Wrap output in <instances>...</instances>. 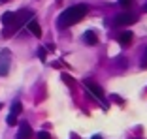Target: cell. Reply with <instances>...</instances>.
<instances>
[{
	"mask_svg": "<svg viewBox=\"0 0 147 139\" xmlns=\"http://www.w3.org/2000/svg\"><path fill=\"white\" fill-rule=\"evenodd\" d=\"M32 128L28 122H23L21 126H19V132H17V137L15 139H32Z\"/></svg>",
	"mask_w": 147,
	"mask_h": 139,
	"instance_id": "5",
	"label": "cell"
},
{
	"mask_svg": "<svg viewBox=\"0 0 147 139\" xmlns=\"http://www.w3.org/2000/svg\"><path fill=\"white\" fill-rule=\"evenodd\" d=\"M21 102H13V105H11V115H15V117H17L19 113H21Z\"/></svg>",
	"mask_w": 147,
	"mask_h": 139,
	"instance_id": "11",
	"label": "cell"
},
{
	"mask_svg": "<svg viewBox=\"0 0 147 139\" xmlns=\"http://www.w3.org/2000/svg\"><path fill=\"white\" fill-rule=\"evenodd\" d=\"M15 122H17V117H15V115H11V113H9V115H8V124H9V126H13Z\"/></svg>",
	"mask_w": 147,
	"mask_h": 139,
	"instance_id": "13",
	"label": "cell"
},
{
	"mask_svg": "<svg viewBox=\"0 0 147 139\" xmlns=\"http://www.w3.org/2000/svg\"><path fill=\"white\" fill-rule=\"evenodd\" d=\"M62 79H64L66 83H70V85H74V79H72V77H68V75H62Z\"/></svg>",
	"mask_w": 147,
	"mask_h": 139,
	"instance_id": "16",
	"label": "cell"
},
{
	"mask_svg": "<svg viewBox=\"0 0 147 139\" xmlns=\"http://www.w3.org/2000/svg\"><path fill=\"white\" fill-rule=\"evenodd\" d=\"M132 38H134V34L130 30H125L119 34V41H121V45H130L132 43Z\"/></svg>",
	"mask_w": 147,
	"mask_h": 139,
	"instance_id": "7",
	"label": "cell"
},
{
	"mask_svg": "<svg viewBox=\"0 0 147 139\" xmlns=\"http://www.w3.org/2000/svg\"><path fill=\"white\" fill-rule=\"evenodd\" d=\"M87 11H89V6L87 4H76V6H72V8L64 9V11L59 15L57 25H59V28H68V26H72V25L81 21L87 15Z\"/></svg>",
	"mask_w": 147,
	"mask_h": 139,
	"instance_id": "1",
	"label": "cell"
},
{
	"mask_svg": "<svg viewBox=\"0 0 147 139\" xmlns=\"http://www.w3.org/2000/svg\"><path fill=\"white\" fill-rule=\"evenodd\" d=\"M28 30L32 32V34L36 36V38H40V36H42V28H40V25H38V21H34V19H30V21H28Z\"/></svg>",
	"mask_w": 147,
	"mask_h": 139,
	"instance_id": "8",
	"label": "cell"
},
{
	"mask_svg": "<svg viewBox=\"0 0 147 139\" xmlns=\"http://www.w3.org/2000/svg\"><path fill=\"white\" fill-rule=\"evenodd\" d=\"M83 39H85V41H87L89 45H94L96 41H98V38H96V34H94L92 30H87L85 34H83Z\"/></svg>",
	"mask_w": 147,
	"mask_h": 139,
	"instance_id": "9",
	"label": "cell"
},
{
	"mask_svg": "<svg viewBox=\"0 0 147 139\" xmlns=\"http://www.w3.org/2000/svg\"><path fill=\"white\" fill-rule=\"evenodd\" d=\"M32 19V11L30 9H21V11H15L13 13V19L8 26H6L4 30V36H11L13 32H17L21 28V25H25L26 21H30Z\"/></svg>",
	"mask_w": 147,
	"mask_h": 139,
	"instance_id": "2",
	"label": "cell"
},
{
	"mask_svg": "<svg viewBox=\"0 0 147 139\" xmlns=\"http://www.w3.org/2000/svg\"><path fill=\"white\" fill-rule=\"evenodd\" d=\"M85 85H87V88H89V92H92V94L96 96V98H104V90H102V87H98L96 83H92V81H85Z\"/></svg>",
	"mask_w": 147,
	"mask_h": 139,
	"instance_id": "6",
	"label": "cell"
},
{
	"mask_svg": "<svg viewBox=\"0 0 147 139\" xmlns=\"http://www.w3.org/2000/svg\"><path fill=\"white\" fill-rule=\"evenodd\" d=\"M136 21H138V17H136L134 13L123 11L115 17V26H128V25H134Z\"/></svg>",
	"mask_w": 147,
	"mask_h": 139,
	"instance_id": "3",
	"label": "cell"
},
{
	"mask_svg": "<svg viewBox=\"0 0 147 139\" xmlns=\"http://www.w3.org/2000/svg\"><path fill=\"white\" fill-rule=\"evenodd\" d=\"M13 13H15V11H8V13H4V15H2V23H4L6 26H8L9 23H11V19H13Z\"/></svg>",
	"mask_w": 147,
	"mask_h": 139,
	"instance_id": "10",
	"label": "cell"
},
{
	"mask_svg": "<svg viewBox=\"0 0 147 139\" xmlns=\"http://www.w3.org/2000/svg\"><path fill=\"white\" fill-rule=\"evenodd\" d=\"M145 57H147V53H145Z\"/></svg>",
	"mask_w": 147,
	"mask_h": 139,
	"instance_id": "20",
	"label": "cell"
},
{
	"mask_svg": "<svg viewBox=\"0 0 147 139\" xmlns=\"http://www.w3.org/2000/svg\"><path fill=\"white\" fill-rule=\"evenodd\" d=\"M8 72H9V51L4 49L2 51V57H0V77L8 75Z\"/></svg>",
	"mask_w": 147,
	"mask_h": 139,
	"instance_id": "4",
	"label": "cell"
},
{
	"mask_svg": "<svg viewBox=\"0 0 147 139\" xmlns=\"http://www.w3.org/2000/svg\"><path fill=\"white\" fill-rule=\"evenodd\" d=\"M145 11H147V4H145Z\"/></svg>",
	"mask_w": 147,
	"mask_h": 139,
	"instance_id": "18",
	"label": "cell"
},
{
	"mask_svg": "<svg viewBox=\"0 0 147 139\" xmlns=\"http://www.w3.org/2000/svg\"><path fill=\"white\" fill-rule=\"evenodd\" d=\"M119 4H121L125 9H128L130 6H132V0H119Z\"/></svg>",
	"mask_w": 147,
	"mask_h": 139,
	"instance_id": "12",
	"label": "cell"
},
{
	"mask_svg": "<svg viewBox=\"0 0 147 139\" xmlns=\"http://www.w3.org/2000/svg\"><path fill=\"white\" fill-rule=\"evenodd\" d=\"M38 55H40V58H42V60H45V49H40Z\"/></svg>",
	"mask_w": 147,
	"mask_h": 139,
	"instance_id": "15",
	"label": "cell"
},
{
	"mask_svg": "<svg viewBox=\"0 0 147 139\" xmlns=\"http://www.w3.org/2000/svg\"><path fill=\"white\" fill-rule=\"evenodd\" d=\"M0 2H8V0H0Z\"/></svg>",
	"mask_w": 147,
	"mask_h": 139,
	"instance_id": "17",
	"label": "cell"
},
{
	"mask_svg": "<svg viewBox=\"0 0 147 139\" xmlns=\"http://www.w3.org/2000/svg\"><path fill=\"white\" fill-rule=\"evenodd\" d=\"M38 139H51V135L47 134V132H38V135H36Z\"/></svg>",
	"mask_w": 147,
	"mask_h": 139,
	"instance_id": "14",
	"label": "cell"
},
{
	"mask_svg": "<svg viewBox=\"0 0 147 139\" xmlns=\"http://www.w3.org/2000/svg\"><path fill=\"white\" fill-rule=\"evenodd\" d=\"M0 107H2V104H0Z\"/></svg>",
	"mask_w": 147,
	"mask_h": 139,
	"instance_id": "19",
	"label": "cell"
}]
</instances>
